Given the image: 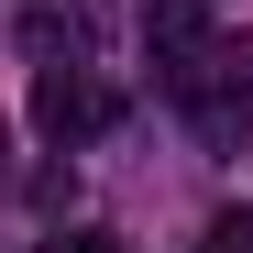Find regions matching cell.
<instances>
[{
    "mask_svg": "<svg viewBox=\"0 0 253 253\" xmlns=\"http://www.w3.org/2000/svg\"><path fill=\"white\" fill-rule=\"evenodd\" d=\"M44 253H121V231H55Z\"/></svg>",
    "mask_w": 253,
    "mask_h": 253,
    "instance_id": "3957f363",
    "label": "cell"
},
{
    "mask_svg": "<svg viewBox=\"0 0 253 253\" xmlns=\"http://www.w3.org/2000/svg\"><path fill=\"white\" fill-rule=\"evenodd\" d=\"M209 253H253V209H220L209 220Z\"/></svg>",
    "mask_w": 253,
    "mask_h": 253,
    "instance_id": "7a4b0ae2",
    "label": "cell"
},
{
    "mask_svg": "<svg viewBox=\"0 0 253 253\" xmlns=\"http://www.w3.org/2000/svg\"><path fill=\"white\" fill-rule=\"evenodd\" d=\"M99 121H110V99H99L88 66H44V77H33V132H44V143H88Z\"/></svg>",
    "mask_w": 253,
    "mask_h": 253,
    "instance_id": "6da1fadb",
    "label": "cell"
}]
</instances>
